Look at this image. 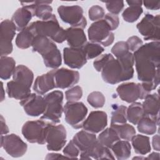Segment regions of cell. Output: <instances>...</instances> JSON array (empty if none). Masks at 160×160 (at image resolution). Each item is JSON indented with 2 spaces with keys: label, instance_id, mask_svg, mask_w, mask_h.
Segmentation results:
<instances>
[{
  "label": "cell",
  "instance_id": "obj_1",
  "mask_svg": "<svg viewBox=\"0 0 160 160\" xmlns=\"http://www.w3.org/2000/svg\"><path fill=\"white\" fill-rule=\"evenodd\" d=\"M133 55L138 79L142 82H153L157 87L160 76L159 41L142 44Z\"/></svg>",
  "mask_w": 160,
  "mask_h": 160
},
{
  "label": "cell",
  "instance_id": "obj_2",
  "mask_svg": "<svg viewBox=\"0 0 160 160\" xmlns=\"http://www.w3.org/2000/svg\"><path fill=\"white\" fill-rule=\"evenodd\" d=\"M134 55L130 51L116 59L111 54L101 71L102 78L110 84L131 79L134 75Z\"/></svg>",
  "mask_w": 160,
  "mask_h": 160
},
{
  "label": "cell",
  "instance_id": "obj_3",
  "mask_svg": "<svg viewBox=\"0 0 160 160\" xmlns=\"http://www.w3.org/2000/svg\"><path fill=\"white\" fill-rule=\"evenodd\" d=\"M12 77L13 80L9 81L6 86L8 97L22 100L31 94L34 74L29 68L21 64L16 66Z\"/></svg>",
  "mask_w": 160,
  "mask_h": 160
},
{
  "label": "cell",
  "instance_id": "obj_4",
  "mask_svg": "<svg viewBox=\"0 0 160 160\" xmlns=\"http://www.w3.org/2000/svg\"><path fill=\"white\" fill-rule=\"evenodd\" d=\"M32 51L39 53L45 66L56 69L61 65L62 58L60 51L53 41L44 36H35L32 44Z\"/></svg>",
  "mask_w": 160,
  "mask_h": 160
},
{
  "label": "cell",
  "instance_id": "obj_5",
  "mask_svg": "<svg viewBox=\"0 0 160 160\" xmlns=\"http://www.w3.org/2000/svg\"><path fill=\"white\" fill-rule=\"evenodd\" d=\"M28 27L35 36H44L58 43H62L66 40V30L60 26L54 14L47 20L32 22Z\"/></svg>",
  "mask_w": 160,
  "mask_h": 160
},
{
  "label": "cell",
  "instance_id": "obj_6",
  "mask_svg": "<svg viewBox=\"0 0 160 160\" xmlns=\"http://www.w3.org/2000/svg\"><path fill=\"white\" fill-rule=\"evenodd\" d=\"M63 92L61 91H53L44 96L46 102V109L41 117L42 119L49 120L53 124L60 122L63 112Z\"/></svg>",
  "mask_w": 160,
  "mask_h": 160
},
{
  "label": "cell",
  "instance_id": "obj_7",
  "mask_svg": "<svg viewBox=\"0 0 160 160\" xmlns=\"http://www.w3.org/2000/svg\"><path fill=\"white\" fill-rule=\"evenodd\" d=\"M52 122L40 119L35 121H28L22 127V134L24 138L31 143L44 144L48 129Z\"/></svg>",
  "mask_w": 160,
  "mask_h": 160
},
{
  "label": "cell",
  "instance_id": "obj_8",
  "mask_svg": "<svg viewBox=\"0 0 160 160\" xmlns=\"http://www.w3.org/2000/svg\"><path fill=\"white\" fill-rule=\"evenodd\" d=\"M88 34L91 42L100 43L105 47L111 45L114 39L110 25L104 18L91 24L88 30Z\"/></svg>",
  "mask_w": 160,
  "mask_h": 160
},
{
  "label": "cell",
  "instance_id": "obj_9",
  "mask_svg": "<svg viewBox=\"0 0 160 160\" xmlns=\"http://www.w3.org/2000/svg\"><path fill=\"white\" fill-rule=\"evenodd\" d=\"M63 112L66 122L73 128L79 129L86 118L88 108L82 102L68 101L63 108Z\"/></svg>",
  "mask_w": 160,
  "mask_h": 160
},
{
  "label": "cell",
  "instance_id": "obj_10",
  "mask_svg": "<svg viewBox=\"0 0 160 160\" xmlns=\"http://www.w3.org/2000/svg\"><path fill=\"white\" fill-rule=\"evenodd\" d=\"M58 12L61 20L72 28L84 29L87 25L83 9L79 6H60L58 8Z\"/></svg>",
  "mask_w": 160,
  "mask_h": 160
},
{
  "label": "cell",
  "instance_id": "obj_11",
  "mask_svg": "<svg viewBox=\"0 0 160 160\" xmlns=\"http://www.w3.org/2000/svg\"><path fill=\"white\" fill-rule=\"evenodd\" d=\"M159 20L160 17L159 14L153 16L148 13L138 23L136 28L145 40L159 41Z\"/></svg>",
  "mask_w": 160,
  "mask_h": 160
},
{
  "label": "cell",
  "instance_id": "obj_12",
  "mask_svg": "<svg viewBox=\"0 0 160 160\" xmlns=\"http://www.w3.org/2000/svg\"><path fill=\"white\" fill-rule=\"evenodd\" d=\"M17 27L15 23L9 19H5L0 24V50L1 56H5L11 54L13 47V39Z\"/></svg>",
  "mask_w": 160,
  "mask_h": 160
},
{
  "label": "cell",
  "instance_id": "obj_13",
  "mask_svg": "<svg viewBox=\"0 0 160 160\" xmlns=\"http://www.w3.org/2000/svg\"><path fill=\"white\" fill-rule=\"evenodd\" d=\"M1 146L13 158L22 156L27 151L28 146L18 135H1Z\"/></svg>",
  "mask_w": 160,
  "mask_h": 160
},
{
  "label": "cell",
  "instance_id": "obj_14",
  "mask_svg": "<svg viewBox=\"0 0 160 160\" xmlns=\"http://www.w3.org/2000/svg\"><path fill=\"white\" fill-rule=\"evenodd\" d=\"M66 130L62 124L51 123L46 136V142L49 151H60L66 142Z\"/></svg>",
  "mask_w": 160,
  "mask_h": 160
},
{
  "label": "cell",
  "instance_id": "obj_15",
  "mask_svg": "<svg viewBox=\"0 0 160 160\" xmlns=\"http://www.w3.org/2000/svg\"><path fill=\"white\" fill-rule=\"evenodd\" d=\"M116 92L121 99L128 103L134 102L138 99H143L148 95L141 83H122L117 87Z\"/></svg>",
  "mask_w": 160,
  "mask_h": 160
},
{
  "label": "cell",
  "instance_id": "obj_16",
  "mask_svg": "<svg viewBox=\"0 0 160 160\" xmlns=\"http://www.w3.org/2000/svg\"><path fill=\"white\" fill-rule=\"evenodd\" d=\"M19 104L28 116L33 117L42 114L46 109L44 97L35 93H31L26 98L21 100Z\"/></svg>",
  "mask_w": 160,
  "mask_h": 160
},
{
  "label": "cell",
  "instance_id": "obj_17",
  "mask_svg": "<svg viewBox=\"0 0 160 160\" xmlns=\"http://www.w3.org/2000/svg\"><path fill=\"white\" fill-rule=\"evenodd\" d=\"M107 124V114L102 111H94L85 119L82 128L84 130L96 134L104 130Z\"/></svg>",
  "mask_w": 160,
  "mask_h": 160
},
{
  "label": "cell",
  "instance_id": "obj_18",
  "mask_svg": "<svg viewBox=\"0 0 160 160\" xmlns=\"http://www.w3.org/2000/svg\"><path fill=\"white\" fill-rule=\"evenodd\" d=\"M53 70L56 86L58 88H71L79 82V73L77 71L64 68Z\"/></svg>",
  "mask_w": 160,
  "mask_h": 160
},
{
  "label": "cell",
  "instance_id": "obj_19",
  "mask_svg": "<svg viewBox=\"0 0 160 160\" xmlns=\"http://www.w3.org/2000/svg\"><path fill=\"white\" fill-rule=\"evenodd\" d=\"M63 59L66 65L72 69H80L87 62V57L82 48H64Z\"/></svg>",
  "mask_w": 160,
  "mask_h": 160
},
{
  "label": "cell",
  "instance_id": "obj_20",
  "mask_svg": "<svg viewBox=\"0 0 160 160\" xmlns=\"http://www.w3.org/2000/svg\"><path fill=\"white\" fill-rule=\"evenodd\" d=\"M52 1H34L28 2H21L23 7L29 9L33 16L41 19L42 21L47 20L51 17L52 8L49 5Z\"/></svg>",
  "mask_w": 160,
  "mask_h": 160
},
{
  "label": "cell",
  "instance_id": "obj_21",
  "mask_svg": "<svg viewBox=\"0 0 160 160\" xmlns=\"http://www.w3.org/2000/svg\"><path fill=\"white\" fill-rule=\"evenodd\" d=\"M80 158L82 159H114L112 153L109 148L104 146L97 141L89 149L81 152Z\"/></svg>",
  "mask_w": 160,
  "mask_h": 160
},
{
  "label": "cell",
  "instance_id": "obj_22",
  "mask_svg": "<svg viewBox=\"0 0 160 160\" xmlns=\"http://www.w3.org/2000/svg\"><path fill=\"white\" fill-rule=\"evenodd\" d=\"M56 88L54 70L38 76L33 85V90L39 95H43Z\"/></svg>",
  "mask_w": 160,
  "mask_h": 160
},
{
  "label": "cell",
  "instance_id": "obj_23",
  "mask_svg": "<svg viewBox=\"0 0 160 160\" xmlns=\"http://www.w3.org/2000/svg\"><path fill=\"white\" fill-rule=\"evenodd\" d=\"M72 140L78 146L81 152L89 149L98 141L94 133L86 130H81L78 132L74 136Z\"/></svg>",
  "mask_w": 160,
  "mask_h": 160
},
{
  "label": "cell",
  "instance_id": "obj_24",
  "mask_svg": "<svg viewBox=\"0 0 160 160\" xmlns=\"http://www.w3.org/2000/svg\"><path fill=\"white\" fill-rule=\"evenodd\" d=\"M66 37L68 45L71 48H82L87 42L86 36L82 28L71 27L66 29Z\"/></svg>",
  "mask_w": 160,
  "mask_h": 160
},
{
  "label": "cell",
  "instance_id": "obj_25",
  "mask_svg": "<svg viewBox=\"0 0 160 160\" xmlns=\"http://www.w3.org/2000/svg\"><path fill=\"white\" fill-rule=\"evenodd\" d=\"M142 107L145 115L159 119V97L158 93L148 94L144 98Z\"/></svg>",
  "mask_w": 160,
  "mask_h": 160
},
{
  "label": "cell",
  "instance_id": "obj_26",
  "mask_svg": "<svg viewBox=\"0 0 160 160\" xmlns=\"http://www.w3.org/2000/svg\"><path fill=\"white\" fill-rule=\"evenodd\" d=\"M126 2L129 6L124 10L122 14V18L128 22H134L139 19L143 12L141 7L142 1L139 0H130L126 1Z\"/></svg>",
  "mask_w": 160,
  "mask_h": 160
},
{
  "label": "cell",
  "instance_id": "obj_27",
  "mask_svg": "<svg viewBox=\"0 0 160 160\" xmlns=\"http://www.w3.org/2000/svg\"><path fill=\"white\" fill-rule=\"evenodd\" d=\"M33 15L32 12L26 7L18 8L12 16V21L17 27V31H21L26 27L31 20Z\"/></svg>",
  "mask_w": 160,
  "mask_h": 160
},
{
  "label": "cell",
  "instance_id": "obj_28",
  "mask_svg": "<svg viewBox=\"0 0 160 160\" xmlns=\"http://www.w3.org/2000/svg\"><path fill=\"white\" fill-rule=\"evenodd\" d=\"M159 121V119L144 115L137 124V129L141 133L148 135L154 134L156 132Z\"/></svg>",
  "mask_w": 160,
  "mask_h": 160
},
{
  "label": "cell",
  "instance_id": "obj_29",
  "mask_svg": "<svg viewBox=\"0 0 160 160\" xmlns=\"http://www.w3.org/2000/svg\"><path fill=\"white\" fill-rule=\"evenodd\" d=\"M132 146L136 153L141 155H145L151 151L149 138L141 135H134L131 140Z\"/></svg>",
  "mask_w": 160,
  "mask_h": 160
},
{
  "label": "cell",
  "instance_id": "obj_30",
  "mask_svg": "<svg viewBox=\"0 0 160 160\" xmlns=\"http://www.w3.org/2000/svg\"><path fill=\"white\" fill-rule=\"evenodd\" d=\"M116 158L118 160L128 159L131 153V146L128 141L119 140L111 148Z\"/></svg>",
  "mask_w": 160,
  "mask_h": 160
},
{
  "label": "cell",
  "instance_id": "obj_31",
  "mask_svg": "<svg viewBox=\"0 0 160 160\" xmlns=\"http://www.w3.org/2000/svg\"><path fill=\"white\" fill-rule=\"evenodd\" d=\"M16 68V62L12 58L7 56H1L0 77L2 79H9L13 74Z\"/></svg>",
  "mask_w": 160,
  "mask_h": 160
},
{
  "label": "cell",
  "instance_id": "obj_32",
  "mask_svg": "<svg viewBox=\"0 0 160 160\" xmlns=\"http://www.w3.org/2000/svg\"><path fill=\"white\" fill-rule=\"evenodd\" d=\"M97 139L104 146L111 149V146L120 139L117 132L112 128H108L102 131Z\"/></svg>",
  "mask_w": 160,
  "mask_h": 160
},
{
  "label": "cell",
  "instance_id": "obj_33",
  "mask_svg": "<svg viewBox=\"0 0 160 160\" xmlns=\"http://www.w3.org/2000/svg\"><path fill=\"white\" fill-rule=\"evenodd\" d=\"M34 37V34L28 26L18 34L16 38V44L20 49H28L32 46Z\"/></svg>",
  "mask_w": 160,
  "mask_h": 160
},
{
  "label": "cell",
  "instance_id": "obj_34",
  "mask_svg": "<svg viewBox=\"0 0 160 160\" xmlns=\"http://www.w3.org/2000/svg\"><path fill=\"white\" fill-rule=\"evenodd\" d=\"M127 119L132 124L137 125L139 120L145 115L142 104L138 102H132L126 110Z\"/></svg>",
  "mask_w": 160,
  "mask_h": 160
},
{
  "label": "cell",
  "instance_id": "obj_35",
  "mask_svg": "<svg viewBox=\"0 0 160 160\" xmlns=\"http://www.w3.org/2000/svg\"><path fill=\"white\" fill-rule=\"evenodd\" d=\"M111 127L117 132L120 139L131 141L136 134L134 128L129 124H111Z\"/></svg>",
  "mask_w": 160,
  "mask_h": 160
},
{
  "label": "cell",
  "instance_id": "obj_36",
  "mask_svg": "<svg viewBox=\"0 0 160 160\" xmlns=\"http://www.w3.org/2000/svg\"><path fill=\"white\" fill-rule=\"evenodd\" d=\"M127 107L124 105L114 104L113 109L111 112V124H124L126 123Z\"/></svg>",
  "mask_w": 160,
  "mask_h": 160
},
{
  "label": "cell",
  "instance_id": "obj_37",
  "mask_svg": "<svg viewBox=\"0 0 160 160\" xmlns=\"http://www.w3.org/2000/svg\"><path fill=\"white\" fill-rule=\"evenodd\" d=\"M88 59H93L101 55L104 51V48L98 43L86 42L82 47Z\"/></svg>",
  "mask_w": 160,
  "mask_h": 160
},
{
  "label": "cell",
  "instance_id": "obj_38",
  "mask_svg": "<svg viewBox=\"0 0 160 160\" xmlns=\"http://www.w3.org/2000/svg\"><path fill=\"white\" fill-rule=\"evenodd\" d=\"M87 101L92 107L100 108L104 105L106 99L102 92L99 91H93L88 95Z\"/></svg>",
  "mask_w": 160,
  "mask_h": 160
},
{
  "label": "cell",
  "instance_id": "obj_39",
  "mask_svg": "<svg viewBox=\"0 0 160 160\" xmlns=\"http://www.w3.org/2000/svg\"><path fill=\"white\" fill-rule=\"evenodd\" d=\"M82 96V89L79 86H75L65 92L67 101L74 102L79 101Z\"/></svg>",
  "mask_w": 160,
  "mask_h": 160
},
{
  "label": "cell",
  "instance_id": "obj_40",
  "mask_svg": "<svg viewBox=\"0 0 160 160\" xmlns=\"http://www.w3.org/2000/svg\"><path fill=\"white\" fill-rule=\"evenodd\" d=\"M111 51L116 58H118L129 52V49L126 42L119 41L112 46Z\"/></svg>",
  "mask_w": 160,
  "mask_h": 160
},
{
  "label": "cell",
  "instance_id": "obj_41",
  "mask_svg": "<svg viewBox=\"0 0 160 160\" xmlns=\"http://www.w3.org/2000/svg\"><path fill=\"white\" fill-rule=\"evenodd\" d=\"M88 15L90 20L92 21H97L103 19L105 16L104 9L98 5L91 6L88 11Z\"/></svg>",
  "mask_w": 160,
  "mask_h": 160
},
{
  "label": "cell",
  "instance_id": "obj_42",
  "mask_svg": "<svg viewBox=\"0 0 160 160\" xmlns=\"http://www.w3.org/2000/svg\"><path fill=\"white\" fill-rule=\"evenodd\" d=\"M62 151L65 156H66L68 158L71 159H77L80 152L79 148L74 144L72 140H71L69 142Z\"/></svg>",
  "mask_w": 160,
  "mask_h": 160
},
{
  "label": "cell",
  "instance_id": "obj_43",
  "mask_svg": "<svg viewBox=\"0 0 160 160\" xmlns=\"http://www.w3.org/2000/svg\"><path fill=\"white\" fill-rule=\"evenodd\" d=\"M108 11L112 14H118L124 8V1H104Z\"/></svg>",
  "mask_w": 160,
  "mask_h": 160
},
{
  "label": "cell",
  "instance_id": "obj_44",
  "mask_svg": "<svg viewBox=\"0 0 160 160\" xmlns=\"http://www.w3.org/2000/svg\"><path fill=\"white\" fill-rule=\"evenodd\" d=\"M126 42L129 49L132 52L137 51L143 44L141 39L136 36H133L129 38Z\"/></svg>",
  "mask_w": 160,
  "mask_h": 160
},
{
  "label": "cell",
  "instance_id": "obj_45",
  "mask_svg": "<svg viewBox=\"0 0 160 160\" xmlns=\"http://www.w3.org/2000/svg\"><path fill=\"white\" fill-rule=\"evenodd\" d=\"M110 25L112 31L115 30L118 28L119 24V19L118 16V15L112 14L111 13L106 14L104 17L103 18Z\"/></svg>",
  "mask_w": 160,
  "mask_h": 160
},
{
  "label": "cell",
  "instance_id": "obj_46",
  "mask_svg": "<svg viewBox=\"0 0 160 160\" xmlns=\"http://www.w3.org/2000/svg\"><path fill=\"white\" fill-rule=\"evenodd\" d=\"M111 56V54H103L93 62V66L98 72H100L101 71L102 67L106 64V62H107V61L108 60Z\"/></svg>",
  "mask_w": 160,
  "mask_h": 160
},
{
  "label": "cell",
  "instance_id": "obj_47",
  "mask_svg": "<svg viewBox=\"0 0 160 160\" xmlns=\"http://www.w3.org/2000/svg\"><path fill=\"white\" fill-rule=\"evenodd\" d=\"M142 3L148 9L158 10L160 8V1H144Z\"/></svg>",
  "mask_w": 160,
  "mask_h": 160
},
{
  "label": "cell",
  "instance_id": "obj_48",
  "mask_svg": "<svg viewBox=\"0 0 160 160\" xmlns=\"http://www.w3.org/2000/svg\"><path fill=\"white\" fill-rule=\"evenodd\" d=\"M9 128L2 115H1V135L6 134L9 132Z\"/></svg>",
  "mask_w": 160,
  "mask_h": 160
},
{
  "label": "cell",
  "instance_id": "obj_49",
  "mask_svg": "<svg viewBox=\"0 0 160 160\" xmlns=\"http://www.w3.org/2000/svg\"><path fill=\"white\" fill-rule=\"evenodd\" d=\"M152 145L154 148V149L159 151L160 150L159 148V134L154 135L152 137Z\"/></svg>",
  "mask_w": 160,
  "mask_h": 160
},
{
  "label": "cell",
  "instance_id": "obj_50",
  "mask_svg": "<svg viewBox=\"0 0 160 160\" xmlns=\"http://www.w3.org/2000/svg\"><path fill=\"white\" fill-rule=\"evenodd\" d=\"M63 158H68L66 156H63L61 154L58 153H49L47 154L45 158L46 159H63Z\"/></svg>",
  "mask_w": 160,
  "mask_h": 160
},
{
  "label": "cell",
  "instance_id": "obj_51",
  "mask_svg": "<svg viewBox=\"0 0 160 160\" xmlns=\"http://www.w3.org/2000/svg\"><path fill=\"white\" fill-rule=\"evenodd\" d=\"M146 159H159V154L158 152H153L149 154L148 158Z\"/></svg>",
  "mask_w": 160,
  "mask_h": 160
},
{
  "label": "cell",
  "instance_id": "obj_52",
  "mask_svg": "<svg viewBox=\"0 0 160 160\" xmlns=\"http://www.w3.org/2000/svg\"><path fill=\"white\" fill-rule=\"evenodd\" d=\"M1 101H2L4 98H5V92H4V88H3V83L2 82H1Z\"/></svg>",
  "mask_w": 160,
  "mask_h": 160
}]
</instances>
